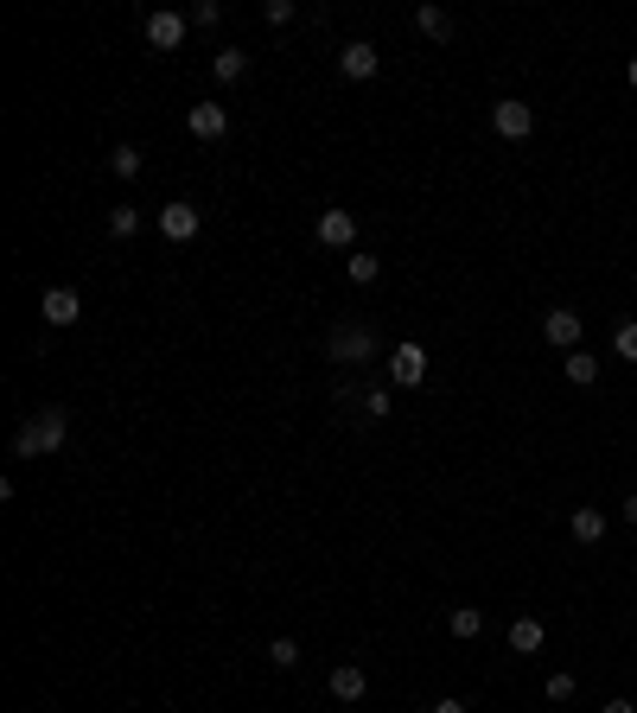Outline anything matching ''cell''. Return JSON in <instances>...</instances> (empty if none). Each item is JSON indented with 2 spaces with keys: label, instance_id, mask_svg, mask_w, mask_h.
Returning <instances> with one entry per match:
<instances>
[{
  "label": "cell",
  "instance_id": "obj_12",
  "mask_svg": "<svg viewBox=\"0 0 637 713\" xmlns=\"http://www.w3.org/2000/svg\"><path fill=\"white\" fill-rule=\"evenodd\" d=\"M39 312L51 325H77L83 319V300H77V287H45L39 293Z\"/></svg>",
  "mask_w": 637,
  "mask_h": 713
},
{
  "label": "cell",
  "instance_id": "obj_27",
  "mask_svg": "<svg viewBox=\"0 0 637 713\" xmlns=\"http://www.w3.org/2000/svg\"><path fill=\"white\" fill-rule=\"evenodd\" d=\"M217 20H223L217 0H192V26H217Z\"/></svg>",
  "mask_w": 637,
  "mask_h": 713
},
{
  "label": "cell",
  "instance_id": "obj_21",
  "mask_svg": "<svg viewBox=\"0 0 637 713\" xmlns=\"http://www.w3.org/2000/svg\"><path fill=\"white\" fill-rule=\"evenodd\" d=\"M364 414H370V421H389V414H395V395L383 389V382H370V389H364Z\"/></svg>",
  "mask_w": 637,
  "mask_h": 713
},
{
  "label": "cell",
  "instance_id": "obj_15",
  "mask_svg": "<svg viewBox=\"0 0 637 713\" xmlns=\"http://www.w3.org/2000/svg\"><path fill=\"white\" fill-rule=\"evenodd\" d=\"M542 643H548V624H542V618H516V624H510V650H516V656H536Z\"/></svg>",
  "mask_w": 637,
  "mask_h": 713
},
{
  "label": "cell",
  "instance_id": "obj_16",
  "mask_svg": "<svg viewBox=\"0 0 637 713\" xmlns=\"http://www.w3.org/2000/svg\"><path fill=\"white\" fill-rule=\"evenodd\" d=\"M415 26L427 32V39H453V13L434 7V0H421V7H415Z\"/></svg>",
  "mask_w": 637,
  "mask_h": 713
},
{
  "label": "cell",
  "instance_id": "obj_23",
  "mask_svg": "<svg viewBox=\"0 0 637 713\" xmlns=\"http://www.w3.org/2000/svg\"><path fill=\"white\" fill-rule=\"evenodd\" d=\"M268 663H274V669H300V643H294V637H274V643H268Z\"/></svg>",
  "mask_w": 637,
  "mask_h": 713
},
{
  "label": "cell",
  "instance_id": "obj_20",
  "mask_svg": "<svg viewBox=\"0 0 637 713\" xmlns=\"http://www.w3.org/2000/svg\"><path fill=\"white\" fill-rule=\"evenodd\" d=\"M344 274H351L357 287H376V274H383V262H376V255H344Z\"/></svg>",
  "mask_w": 637,
  "mask_h": 713
},
{
  "label": "cell",
  "instance_id": "obj_1",
  "mask_svg": "<svg viewBox=\"0 0 637 713\" xmlns=\"http://www.w3.org/2000/svg\"><path fill=\"white\" fill-rule=\"evenodd\" d=\"M64 440H71V414L64 408H39L26 414V427L13 433V459H39V452H58Z\"/></svg>",
  "mask_w": 637,
  "mask_h": 713
},
{
  "label": "cell",
  "instance_id": "obj_29",
  "mask_svg": "<svg viewBox=\"0 0 637 713\" xmlns=\"http://www.w3.org/2000/svg\"><path fill=\"white\" fill-rule=\"evenodd\" d=\"M599 713H637V701H625V694H612V701L599 707Z\"/></svg>",
  "mask_w": 637,
  "mask_h": 713
},
{
  "label": "cell",
  "instance_id": "obj_14",
  "mask_svg": "<svg viewBox=\"0 0 637 713\" xmlns=\"http://www.w3.org/2000/svg\"><path fill=\"white\" fill-rule=\"evenodd\" d=\"M211 77H217V83H243V77H249V51H243V45H223L217 58H211Z\"/></svg>",
  "mask_w": 637,
  "mask_h": 713
},
{
  "label": "cell",
  "instance_id": "obj_7",
  "mask_svg": "<svg viewBox=\"0 0 637 713\" xmlns=\"http://www.w3.org/2000/svg\"><path fill=\"white\" fill-rule=\"evenodd\" d=\"M198 230H204V211H198L192 198H172L166 211H160V236H166V242H192Z\"/></svg>",
  "mask_w": 637,
  "mask_h": 713
},
{
  "label": "cell",
  "instance_id": "obj_25",
  "mask_svg": "<svg viewBox=\"0 0 637 713\" xmlns=\"http://www.w3.org/2000/svg\"><path fill=\"white\" fill-rule=\"evenodd\" d=\"M612 351L625 357V363H637V319H625V325L612 332Z\"/></svg>",
  "mask_w": 637,
  "mask_h": 713
},
{
  "label": "cell",
  "instance_id": "obj_6",
  "mask_svg": "<svg viewBox=\"0 0 637 713\" xmlns=\"http://www.w3.org/2000/svg\"><path fill=\"white\" fill-rule=\"evenodd\" d=\"M185 32H192V13H172V7L147 13V45H153V51H179Z\"/></svg>",
  "mask_w": 637,
  "mask_h": 713
},
{
  "label": "cell",
  "instance_id": "obj_22",
  "mask_svg": "<svg viewBox=\"0 0 637 713\" xmlns=\"http://www.w3.org/2000/svg\"><path fill=\"white\" fill-rule=\"evenodd\" d=\"M134 230H141V211H134V204H115V211H109V236H134Z\"/></svg>",
  "mask_w": 637,
  "mask_h": 713
},
{
  "label": "cell",
  "instance_id": "obj_2",
  "mask_svg": "<svg viewBox=\"0 0 637 713\" xmlns=\"http://www.w3.org/2000/svg\"><path fill=\"white\" fill-rule=\"evenodd\" d=\"M325 351H332L344 370H357V363H370V357H376V332H370V325H332Z\"/></svg>",
  "mask_w": 637,
  "mask_h": 713
},
{
  "label": "cell",
  "instance_id": "obj_19",
  "mask_svg": "<svg viewBox=\"0 0 637 713\" xmlns=\"http://www.w3.org/2000/svg\"><path fill=\"white\" fill-rule=\"evenodd\" d=\"M446 631H453L459 643H472L478 631H485V612H478V605H459V612H446Z\"/></svg>",
  "mask_w": 637,
  "mask_h": 713
},
{
  "label": "cell",
  "instance_id": "obj_11",
  "mask_svg": "<svg viewBox=\"0 0 637 713\" xmlns=\"http://www.w3.org/2000/svg\"><path fill=\"white\" fill-rule=\"evenodd\" d=\"M319 242H325V249H351V242H357V217L344 211V204L319 211Z\"/></svg>",
  "mask_w": 637,
  "mask_h": 713
},
{
  "label": "cell",
  "instance_id": "obj_5",
  "mask_svg": "<svg viewBox=\"0 0 637 713\" xmlns=\"http://www.w3.org/2000/svg\"><path fill=\"white\" fill-rule=\"evenodd\" d=\"M389 376H395V389H421V382H427V351L415 338H402L389 351Z\"/></svg>",
  "mask_w": 637,
  "mask_h": 713
},
{
  "label": "cell",
  "instance_id": "obj_8",
  "mask_svg": "<svg viewBox=\"0 0 637 713\" xmlns=\"http://www.w3.org/2000/svg\"><path fill=\"white\" fill-rule=\"evenodd\" d=\"M580 332H587V325H580L574 306H548L542 312V338L555 344V351H580Z\"/></svg>",
  "mask_w": 637,
  "mask_h": 713
},
{
  "label": "cell",
  "instance_id": "obj_26",
  "mask_svg": "<svg viewBox=\"0 0 637 713\" xmlns=\"http://www.w3.org/2000/svg\"><path fill=\"white\" fill-rule=\"evenodd\" d=\"M262 20H268V26H294V0H268Z\"/></svg>",
  "mask_w": 637,
  "mask_h": 713
},
{
  "label": "cell",
  "instance_id": "obj_4",
  "mask_svg": "<svg viewBox=\"0 0 637 713\" xmlns=\"http://www.w3.org/2000/svg\"><path fill=\"white\" fill-rule=\"evenodd\" d=\"M376 71H383V51H376L370 39H351V45L338 51V77L344 83H370Z\"/></svg>",
  "mask_w": 637,
  "mask_h": 713
},
{
  "label": "cell",
  "instance_id": "obj_18",
  "mask_svg": "<svg viewBox=\"0 0 637 713\" xmlns=\"http://www.w3.org/2000/svg\"><path fill=\"white\" fill-rule=\"evenodd\" d=\"M561 370H567V382H574V389H593V382H599V357H593V351H567Z\"/></svg>",
  "mask_w": 637,
  "mask_h": 713
},
{
  "label": "cell",
  "instance_id": "obj_13",
  "mask_svg": "<svg viewBox=\"0 0 637 713\" xmlns=\"http://www.w3.org/2000/svg\"><path fill=\"white\" fill-rule=\"evenodd\" d=\"M567 535H574V542H606V510H593V503H580L574 516H567Z\"/></svg>",
  "mask_w": 637,
  "mask_h": 713
},
{
  "label": "cell",
  "instance_id": "obj_24",
  "mask_svg": "<svg viewBox=\"0 0 637 713\" xmlns=\"http://www.w3.org/2000/svg\"><path fill=\"white\" fill-rule=\"evenodd\" d=\"M574 694H580V682H574L567 669H555V675H548V701H555V707H567Z\"/></svg>",
  "mask_w": 637,
  "mask_h": 713
},
{
  "label": "cell",
  "instance_id": "obj_3",
  "mask_svg": "<svg viewBox=\"0 0 637 713\" xmlns=\"http://www.w3.org/2000/svg\"><path fill=\"white\" fill-rule=\"evenodd\" d=\"M491 128L504 134V141H529V134H536V109L516 102V96H504V102H491Z\"/></svg>",
  "mask_w": 637,
  "mask_h": 713
},
{
  "label": "cell",
  "instance_id": "obj_31",
  "mask_svg": "<svg viewBox=\"0 0 637 713\" xmlns=\"http://www.w3.org/2000/svg\"><path fill=\"white\" fill-rule=\"evenodd\" d=\"M427 713H466V701H453V694H446V701H434Z\"/></svg>",
  "mask_w": 637,
  "mask_h": 713
},
{
  "label": "cell",
  "instance_id": "obj_33",
  "mask_svg": "<svg viewBox=\"0 0 637 713\" xmlns=\"http://www.w3.org/2000/svg\"><path fill=\"white\" fill-rule=\"evenodd\" d=\"M338 713H357V707H338Z\"/></svg>",
  "mask_w": 637,
  "mask_h": 713
},
{
  "label": "cell",
  "instance_id": "obj_17",
  "mask_svg": "<svg viewBox=\"0 0 637 713\" xmlns=\"http://www.w3.org/2000/svg\"><path fill=\"white\" fill-rule=\"evenodd\" d=\"M141 166H147V153L134 147V141H122V147H109V172H115V179H141Z\"/></svg>",
  "mask_w": 637,
  "mask_h": 713
},
{
  "label": "cell",
  "instance_id": "obj_30",
  "mask_svg": "<svg viewBox=\"0 0 637 713\" xmlns=\"http://www.w3.org/2000/svg\"><path fill=\"white\" fill-rule=\"evenodd\" d=\"M618 516H625V523H631V529H637V491H631V497H625V503H618Z\"/></svg>",
  "mask_w": 637,
  "mask_h": 713
},
{
  "label": "cell",
  "instance_id": "obj_9",
  "mask_svg": "<svg viewBox=\"0 0 637 713\" xmlns=\"http://www.w3.org/2000/svg\"><path fill=\"white\" fill-rule=\"evenodd\" d=\"M185 128H192V141H223V134H230V115H223V102H192Z\"/></svg>",
  "mask_w": 637,
  "mask_h": 713
},
{
  "label": "cell",
  "instance_id": "obj_32",
  "mask_svg": "<svg viewBox=\"0 0 637 713\" xmlns=\"http://www.w3.org/2000/svg\"><path fill=\"white\" fill-rule=\"evenodd\" d=\"M625 77H631V90H637V58H631V64H625Z\"/></svg>",
  "mask_w": 637,
  "mask_h": 713
},
{
  "label": "cell",
  "instance_id": "obj_10",
  "mask_svg": "<svg viewBox=\"0 0 637 713\" xmlns=\"http://www.w3.org/2000/svg\"><path fill=\"white\" fill-rule=\"evenodd\" d=\"M325 688L338 694V707H357V701H364V694H370V675L357 669V663H338L332 675H325Z\"/></svg>",
  "mask_w": 637,
  "mask_h": 713
},
{
  "label": "cell",
  "instance_id": "obj_28",
  "mask_svg": "<svg viewBox=\"0 0 637 713\" xmlns=\"http://www.w3.org/2000/svg\"><path fill=\"white\" fill-rule=\"evenodd\" d=\"M338 408H364V389H357V382H351V376H344V382H338Z\"/></svg>",
  "mask_w": 637,
  "mask_h": 713
}]
</instances>
